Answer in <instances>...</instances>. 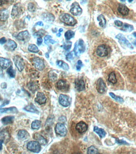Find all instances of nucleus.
Here are the masks:
<instances>
[{
	"label": "nucleus",
	"instance_id": "f257e3e1",
	"mask_svg": "<svg viewBox=\"0 0 136 154\" xmlns=\"http://www.w3.org/2000/svg\"><path fill=\"white\" fill-rule=\"evenodd\" d=\"M85 50V45L82 39H79L78 41L76 42L74 45L73 52L76 56H80V54L83 53Z\"/></svg>",
	"mask_w": 136,
	"mask_h": 154
},
{
	"label": "nucleus",
	"instance_id": "f03ea898",
	"mask_svg": "<svg viewBox=\"0 0 136 154\" xmlns=\"http://www.w3.org/2000/svg\"><path fill=\"white\" fill-rule=\"evenodd\" d=\"M60 19L61 22L68 25H74L76 23L73 17L67 13H63L60 16Z\"/></svg>",
	"mask_w": 136,
	"mask_h": 154
},
{
	"label": "nucleus",
	"instance_id": "7ed1b4c3",
	"mask_svg": "<svg viewBox=\"0 0 136 154\" xmlns=\"http://www.w3.org/2000/svg\"><path fill=\"white\" fill-rule=\"evenodd\" d=\"M23 10L24 8L21 4H16L13 7L11 12V17L13 19L18 18L23 13Z\"/></svg>",
	"mask_w": 136,
	"mask_h": 154
},
{
	"label": "nucleus",
	"instance_id": "20e7f679",
	"mask_svg": "<svg viewBox=\"0 0 136 154\" xmlns=\"http://www.w3.org/2000/svg\"><path fill=\"white\" fill-rule=\"evenodd\" d=\"M27 148L31 151L38 153L41 150V145L37 141H31L28 143Z\"/></svg>",
	"mask_w": 136,
	"mask_h": 154
},
{
	"label": "nucleus",
	"instance_id": "39448f33",
	"mask_svg": "<svg viewBox=\"0 0 136 154\" xmlns=\"http://www.w3.org/2000/svg\"><path fill=\"white\" fill-rule=\"evenodd\" d=\"M55 133L60 136H66L67 134V130L63 124L61 123H58L56 124L55 127Z\"/></svg>",
	"mask_w": 136,
	"mask_h": 154
},
{
	"label": "nucleus",
	"instance_id": "423d86ee",
	"mask_svg": "<svg viewBox=\"0 0 136 154\" xmlns=\"http://www.w3.org/2000/svg\"><path fill=\"white\" fill-rule=\"evenodd\" d=\"M14 63L19 72H22L24 67V63L23 59L19 56H15L13 59Z\"/></svg>",
	"mask_w": 136,
	"mask_h": 154
},
{
	"label": "nucleus",
	"instance_id": "0eeeda50",
	"mask_svg": "<svg viewBox=\"0 0 136 154\" xmlns=\"http://www.w3.org/2000/svg\"><path fill=\"white\" fill-rule=\"evenodd\" d=\"M32 63L36 68L38 70H42L45 68L44 62L40 57H35L32 59Z\"/></svg>",
	"mask_w": 136,
	"mask_h": 154
},
{
	"label": "nucleus",
	"instance_id": "6e6552de",
	"mask_svg": "<svg viewBox=\"0 0 136 154\" xmlns=\"http://www.w3.org/2000/svg\"><path fill=\"white\" fill-rule=\"evenodd\" d=\"M82 10L77 2H74L72 5L70 12L73 15L78 16L81 15Z\"/></svg>",
	"mask_w": 136,
	"mask_h": 154
},
{
	"label": "nucleus",
	"instance_id": "1a4fd4ad",
	"mask_svg": "<svg viewBox=\"0 0 136 154\" xmlns=\"http://www.w3.org/2000/svg\"><path fill=\"white\" fill-rule=\"evenodd\" d=\"M97 54L100 57H104L108 55V51L107 47L105 45L99 46L97 49Z\"/></svg>",
	"mask_w": 136,
	"mask_h": 154
},
{
	"label": "nucleus",
	"instance_id": "9d476101",
	"mask_svg": "<svg viewBox=\"0 0 136 154\" xmlns=\"http://www.w3.org/2000/svg\"><path fill=\"white\" fill-rule=\"evenodd\" d=\"M96 89L100 94H103L106 92V86L102 78H99L97 81Z\"/></svg>",
	"mask_w": 136,
	"mask_h": 154
},
{
	"label": "nucleus",
	"instance_id": "9b49d317",
	"mask_svg": "<svg viewBox=\"0 0 136 154\" xmlns=\"http://www.w3.org/2000/svg\"><path fill=\"white\" fill-rule=\"evenodd\" d=\"M59 102L60 104L64 107H66L70 104V98L67 95L60 94L59 96Z\"/></svg>",
	"mask_w": 136,
	"mask_h": 154
},
{
	"label": "nucleus",
	"instance_id": "f8f14e48",
	"mask_svg": "<svg viewBox=\"0 0 136 154\" xmlns=\"http://www.w3.org/2000/svg\"><path fill=\"white\" fill-rule=\"evenodd\" d=\"M75 88L78 92L85 90V84L82 79H77L75 81Z\"/></svg>",
	"mask_w": 136,
	"mask_h": 154
},
{
	"label": "nucleus",
	"instance_id": "ddd939ff",
	"mask_svg": "<svg viewBox=\"0 0 136 154\" xmlns=\"http://www.w3.org/2000/svg\"><path fill=\"white\" fill-rule=\"evenodd\" d=\"M76 128L79 133H83L88 130V125L84 122L81 121L76 124Z\"/></svg>",
	"mask_w": 136,
	"mask_h": 154
},
{
	"label": "nucleus",
	"instance_id": "4468645a",
	"mask_svg": "<svg viewBox=\"0 0 136 154\" xmlns=\"http://www.w3.org/2000/svg\"><path fill=\"white\" fill-rule=\"evenodd\" d=\"M46 98L43 93L38 92L37 94L36 97L35 99V102L40 105L45 104L46 102Z\"/></svg>",
	"mask_w": 136,
	"mask_h": 154
},
{
	"label": "nucleus",
	"instance_id": "2eb2a0df",
	"mask_svg": "<svg viewBox=\"0 0 136 154\" xmlns=\"http://www.w3.org/2000/svg\"><path fill=\"white\" fill-rule=\"evenodd\" d=\"M30 37L28 32L27 31H24L21 32L17 35L16 38L18 40L22 41H27Z\"/></svg>",
	"mask_w": 136,
	"mask_h": 154
},
{
	"label": "nucleus",
	"instance_id": "dca6fc26",
	"mask_svg": "<svg viewBox=\"0 0 136 154\" xmlns=\"http://www.w3.org/2000/svg\"><path fill=\"white\" fill-rule=\"evenodd\" d=\"M116 38L118 39L120 41H122V43L125 44L126 46L128 47H129V48H130L131 49H133V47L132 45L126 39V38L125 37L124 35L122 34H118V35L116 36Z\"/></svg>",
	"mask_w": 136,
	"mask_h": 154
},
{
	"label": "nucleus",
	"instance_id": "f3484780",
	"mask_svg": "<svg viewBox=\"0 0 136 154\" xmlns=\"http://www.w3.org/2000/svg\"><path fill=\"white\" fill-rule=\"evenodd\" d=\"M118 10L120 14L123 16L127 15L128 14L129 12V9L127 6L121 3L119 4Z\"/></svg>",
	"mask_w": 136,
	"mask_h": 154
},
{
	"label": "nucleus",
	"instance_id": "a211bd4d",
	"mask_svg": "<svg viewBox=\"0 0 136 154\" xmlns=\"http://www.w3.org/2000/svg\"><path fill=\"white\" fill-rule=\"evenodd\" d=\"M33 137L34 139L36 140L40 145H45L47 144V140L43 136L37 133L34 134Z\"/></svg>",
	"mask_w": 136,
	"mask_h": 154
},
{
	"label": "nucleus",
	"instance_id": "6ab92c4d",
	"mask_svg": "<svg viewBox=\"0 0 136 154\" xmlns=\"http://www.w3.org/2000/svg\"><path fill=\"white\" fill-rule=\"evenodd\" d=\"M27 87L31 92L34 93L38 90L39 85L38 81H31L28 84Z\"/></svg>",
	"mask_w": 136,
	"mask_h": 154
},
{
	"label": "nucleus",
	"instance_id": "aec40b11",
	"mask_svg": "<svg viewBox=\"0 0 136 154\" xmlns=\"http://www.w3.org/2000/svg\"><path fill=\"white\" fill-rule=\"evenodd\" d=\"M9 60L7 59L0 57V67L3 69H6L10 65Z\"/></svg>",
	"mask_w": 136,
	"mask_h": 154
},
{
	"label": "nucleus",
	"instance_id": "412c9836",
	"mask_svg": "<svg viewBox=\"0 0 136 154\" xmlns=\"http://www.w3.org/2000/svg\"><path fill=\"white\" fill-rule=\"evenodd\" d=\"M6 48L10 51H13L17 47L16 43L11 40H9L6 45Z\"/></svg>",
	"mask_w": 136,
	"mask_h": 154
},
{
	"label": "nucleus",
	"instance_id": "4be33fe9",
	"mask_svg": "<svg viewBox=\"0 0 136 154\" xmlns=\"http://www.w3.org/2000/svg\"><path fill=\"white\" fill-rule=\"evenodd\" d=\"M18 136L20 139L24 140L27 139L29 136V134L26 130H21L18 133Z\"/></svg>",
	"mask_w": 136,
	"mask_h": 154
},
{
	"label": "nucleus",
	"instance_id": "5701e85b",
	"mask_svg": "<svg viewBox=\"0 0 136 154\" xmlns=\"http://www.w3.org/2000/svg\"><path fill=\"white\" fill-rule=\"evenodd\" d=\"M15 117L13 116H7L4 117L1 120L2 123L4 125L13 123L14 121Z\"/></svg>",
	"mask_w": 136,
	"mask_h": 154
},
{
	"label": "nucleus",
	"instance_id": "b1692460",
	"mask_svg": "<svg viewBox=\"0 0 136 154\" xmlns=\"http://www.w3.org/2000/svg\"><path fill=\"white\" fill-rule=\"evenodd\" d=\"M9 16V10L7 9L3 10L0 12V20L5 21L8 19Z\"/></svg>",
	"mask_w": 136,
	"mask_h": 154
},
{
	"label": "nucleus",
	"instance_id": "393cba45",
	"mask_svg": "<svg viewBox=\"0 0 136 154\" xmlns=\"http://www.w3.org/2000/svg\"><path fill=\"white\" fill-rule=\"evenodd\" d=\"M42 18L45 21L52 22L54 20L55 17L52 14L50 13H44L42 15Z\"/></svg>",
	"mask_w": 136,
	"mask_h": 154
},
{
	"label": "nucleus",
	"instance_id": "a878e982",
	"mask_svg": "<svg viewBox=\"0 0 136 154\" xmlns=\"http://www.w3.org/2000/svg\"><path fill=\"white\" fill-rule=\"evenodd\" d=\"M67 84L66 82L64 80H61L58 81L56 84V87L58 90H62L66 87Z\"/></svg>",
	"mask_w": 136,
	"mask_h": 154
},
{
	"label": "nucleus",
	"instance_id": "bb28decb",
	"mask_svg": "<svg viewBox=\"0 0 136 154\" xmlns=\"http://www.w3.org/2000/svg\"><path fill=\"white\" fill-rule=\"evenodd\" d=\"M94 131L99 135L100 137L101 138H103L106 136V132L102 128H99L98 127L95 126L94 128Z\"/></svg>",
	"mask_w": 136,
	"mask_h": 154
},
{
	"label": "nucleus",
	"instance_id": "cd10ccee",
	"mask_svg": "<svg viewBox=\"0 0 136 154\" xmlns=\"http://www.w3.org/2000/svg\"><path fill=\"white\" fill-rule=\"evenodd\" d=\"M24 110L29 112H33V113H38L36 108L34 105L33 104H30L29 105L26 106L24 108Z\"/></svg>",
	"mask_w": 136,
	"mask_h": 154
},
{
	"label": "nucleus",
	"instance_id": "c85d7f7f",
	"mask_svg": "<svg viewBox=\"0 0 136 154\" xmlns=\"http://www.w3.org/2000/svg\"><path fill=\"white\" fill-rule=\"evenodd\" d=\"M97 19V20L100 21L99 25L102 28H105L106 23V20L105 19L104 16L102 15H100L99 16H98Z\"/></svg>",
	"mask_w": 136,
	"mask_h": 154
},
{
	"label": "nucleus",
	"instance_id": "c756f323",
	"mask_svg": "<svg viewBox=\"0 0 136 154\" xmlns=\"http://www.w3.org/2000/svg\"><path fill=\"white\" fill-rule=\"evenodd\" d=\"M108 80L110 83H112L113 84H115L116 83L117 79H116V77L115 74V72H113L109 74Z\"/></svg>",
	"mask_w": 136,
	"mask_h": 154
},
{
	"label": "nucleus",
	"instance_id": "7c9ffc66",
	"mask_svg": "<svg viewBox=\"0 0 136 154\" xmlns=\"http://www.w3.org/2000/svg\"><path fill=\"white\" fill-rule=\"evenodd\" d=\"M17 111V108L15 107H9V108H0V112L1 113L7 112H16Z\"/></svg>",
	"mask_w": 136,
	"mask_h": 154
},
{
	"label": "nucleus",
	"instance_id": "2f4dec72",
	"mask_svg": "<svg viewBox=\"0 0 136 154\" xmlns=\"http://www.w3.org/2000/svg\"><path fill=\"white\" fill-rule=\"evenodd\" d=\"M41 126V122L38 120H36L32 122L31 127L33 129H39Z\"/></svg>",
	"mask_w": 136,
	"mask_h": 154
},
{
	"label": "nucleus",
	"instance_id": "473e14b6",
	"mask_svg": "<svg viewBox=\"0 0 136 154\" xmlns=\"http://www.w3.org/2000/svg\"><path fill=\"white\" fill-rule=\"evenodd\" d=\"M75 35V33L71 30H68L66 32L65 34V37L66 38V40H69L71 38L73 37Z\"/></svg>",
	"mask_w": 136,
	"mask_h": 154
},
{
	"label": "nucleus",
	"instance_id": "72a5a7b5",
	"mask_svg": "<svg viewBox=\"0 0 136 154\" xmlns=\"http://www.w3.org/2000/svg\"><path fill=\"white\" fill-rule=\"evenodd\" d=\"M28 50L30 52L34 53H37L39 51V50L38 49V47L34 44L29 45L28 47Z\"/></svg>",
	"mask_w": 136,
	"mask_h": 154
},
{
	"label": "nucleus",
	"instance_id": "f704fd0d",
	"mask_svg": "<svg viewBox=\"0 0 136 154\" xmlns=\"http://www.w3.org/2000/svg\"><path fill=\"white\" fill-rule=\"evenodd\" d=\"M87 153L88 154H97L98 150L94 146H91L88 148Z\"/></svg>",
	"mask_w": 136,
	"mask_h": 154
},
{
	"label": "nucleus",
	"instance_id": "c9c22d12",
	"mask_svg": "<svg viewBox=\"0 0 136 154\" xmlns=\"http://www.w3.org/2000/svg\"><path fill=\"white\" fill-rule=\"evenodd\" d=\"M7 73L9 75L10 77H11L12 78H14L15 76V71L13 69L12 66H10L8 69L7 70Z\"/></svg>",
	"mask_w": 136,
	"mask_h": 154
},
{
	"label": "nucleus",
	"instance_id": "e433bc0d",
	"mask_svg": "<svg viewBox=\"0 0 136 154\" xmlns=\"http://www.w3.org/2000/svg\"><path fill=\"white\" fill-rule=\"evenodd\" d=\"M110 96H111V97L115 99V100L116 101H118V102H119L122 103L124 102L123 99L121 97H119L118 96H116L115 95V94L112 92H110L109 93Z\"/></svg>",
	"mask_w": 136,
	"mask_h": 154
},
{
	"label": "nucleus",
	"instance_id": "4c0bfd02",
	"mask_svg": "<svg viewBox=\"0 0 136 154\" xmlns=\"http://www.w3.org/2000/svg\"><path fill=\"white\" fill-rule=\"evenodd\" d=\"M49 77L51 81H55L57 79V75L53 71H51L49 74Z\"/></svg>",
	"mask_w": 136,
	"mask_h": 154
},
{
	"label": "nucleus",
	"instance_id": "58836bf2",
	"mask_svg": "<svg viewBox=\"0 0 136 154\" xmlns=\"http://www.w3.org/2000/svg\"><path fill=\"white\" fill-rule=\"evenodd\" d=\"M123 29L124 31H131L132 30H133V26L132 25H129L127 23H125L124 25Z\"/></svg>",
	"mask_w": 136,
	"mask_h": 154
},
{
	"label": "nucleus",
	"instance_id": "ea45409f",
	"mask_svg": "<svg viewBox=\"0 0 136 154\" xmlns=\"http://www.w3.org/2000/svg\"><path fill=\"white\" fill-rule=\"evenodd\" d=\"M45 34V31L43 30V29H41V30H39V31L35 33L34 34V36L35 37H41L43 36Z\"/></svg>",
	"mask_w": 136,
	"mask_h": 154
},
{
	"label": "nucleus",
	"instance_id": "a19ab883",
	"mask_svg": "<svg viewBox=\"0 0 136 154\" xmlns=\"http://www.w3.org/2000/svg\"><path fill=\"white\" fill-rule=\"evenodd\" d=\"M72 42L71 41H67L64 44V50L66 51H69L72 47Z\"/></svg>",
	"mask_w": 136,
	"mask_h": 154
},
{
	"label": "nucleus",
	"instance_id": "79ce46f5",
	"mask_svg": "<svg viewBox=\"0 0 136 154\" xmlns=\"http://www.w3.org/2000/svg\"><path fill=\"white\" fill-rule=\"evenodd\" d=\"M28 10L30 12H34L36 10V6L34 4L30 3L28 4Z\"/></svg>",
	"mask_w": 136,
	"mask_h": 154
},
{
	"label": "nucleus",
	"instance_id": "37998d69",
	"mask_svg": "<svg viewBox=\"0 0 136 154\" xmlns=\"http://www.w3.org/2000/svg\"><path fill=\"white\" fill-rule=\"evenodd\" d=\"M74 52L73 51H72L70 53H68L66 56V59L67 60H72L74 59Z\"/></svg>",
	"mask_w": 136,
	"mask_h": 154
},
{
	"label": "nucleus",
	"instance_id": "c03bdc74",
	"mask_svg": "<svg viewBox=\"0 0 136 154\" xmlns=\"http://www.w3.org/2000/svg\"><path fill=\"white\" fill-rule=\"evenodd\" d=\"M83 66L82 62L80 60L77 61V65L76 66V69L77 71H80L81 69V68Z\"/></svg>",
	"mask_w": 136,
	"mask_h": 154
},
{
	"label": "nucleus",
	"instance_id": "a18cd8bd",
	"mask_svg": "<svg viewBox=\"0 0 136 154\" xmlns=\"http://www.w3.org/2000/svg\"><path fill=\"white\" fill-rule=\"evenodd\" d=\"M52 38V37L50 35H47L44 37V43L46 44H48V41Z\"/></svg>",
	"mask_w": 136,
	"mask_h": 154
},
{
	"label": "nucleus",
	"instance_id": "49530a36",
	"mask_svg": "<svg viewBox=\"0 0 136 154\" xmlns=\"http://www.w3.org/2000/svg\"><path fill=\"white\" fill-rule=\"evenodd\" d=\"M61 68L65 70H68L69 69V66L68 64L63 62V64L61 65Z\"/></svg>",
	"mask_w": 136,
	"mask_h": 154
},
{
	"label": "nucleus",
	"instance_id": "de8ad7c7",
	"mask_svg": "<svg viewBox=\"0 0 136 154\" xmlns=\"http://www.w3.org/2000/svg\"><path fill=\"white\" fill-rule=\"evenodd\" d=\"M115 24L118 27H121L123 25L122 22L119 21V20H116V21H115Z\"/></svg>",
	"mask_w": 136,
	"mask_h": 154
},
{
	"label": "nucleus",
	"instance_id": "09e8293b",
	"mask_svg": "<svg viewBox=\"0 0 136 154\" xmlns=\"http://www.w3.org/2000/svg\"><path fill=\"white\" fill-rule=\"evenodd\" d=\"M116 142H118V144H127V142L123 140H119L118 139H116Z\"/></svg>",
	"mask_w": 136,
	"mask_h": 154
},
{
	"label": "nucleus",
	"instance_id": "8fccbe9b",
	"mask_svg": "<svg viewBox=\"0 0 136 154\" xmlns=\"http://www.w3.org/2000/svg\"><path fill=\"white\" fill-rule=\"evenodd\" d=\"M43 40L41 37H39L37 39V44L38 46H40L42 43Z\"/></svg>",
	"mask_w": 136,
	"mask_h": 154
},
{
	"label": "nucleus",
	"instance_id": "3c124183",
	"mask_svg": "<svg viewBox=\"0 0 136 154\" xmlns=\"http://www.w3.org/2000/svg\"><path fill=\"white\" fill-rule=\"evenodd\" d=\"M7 42V40L5 37H3L0 39V44H3Z\"/></svg>",
	"mask_w": 136,
	"mask_h": 154
},
{
	"label": "nucleus",
	"instance_id": "603ef678",
	"mask_svg": "<svg viewBox=\"0 0 136 154\" xmlns=\"http://www.w3.org/2000/svg\"><path fill=\"white\" fill-rule=\"evenodd\" d=\"M9 1H7V0H0V6H1L4 4L7 3Z\"/></svg>",
	"mask_w": 136,
	"mask_h": 154
},
{
	"label": "nucleus",
	"instance_id": "864d4df0",
	"mask_svg": "<svg viewBox=\"0 0 136 154\" xmlns=\"http://www.w3.org/2000/svg\"><path fill=\"white\" fill-rule=\"evenodd\" d=\"M9 101H8V100H5L4 101V102H3V104L1 105V106H0V108H2V107H3L4 106L8 104H9Z\"/></svg>",
	"mask_w": 136,
	"mask_h": 154
},
{
	"label": "nucleus",
	"instance_id": "5fc2aeb1",
	"mask_svg": "<svg viewBox=\"0 0 136 154\" xmlns=\"http://www.w3.org/2000/svg\"><path fill=\"white\" fill-rule=\"evenodd\" d=\"M63 63V62L61 61H57V62H56V64L58 66H59V67H61Z\"/></svg>",
	"mask_w": 136,
	"mask_h": 154
},
{
	"label": "nucleus",
	"instance_id": "6e6d98bb",
	"mask_svg": "<svg viewBox=\"0 0 136 154\" xmlns=\"http://www.w3.org/2000/svg\"><path fill=\"white\" fill-rule=\"evenodd\" d=\"M3 140H0V151L2 150L3 148Z\"/></svg>",
	"mask_w": 136,
	"mask_h": 154
},
{
	"label": "nucleus",
	"instance_id": "4d7b16f0",
	"mask_svg": "<svg viewBox=\"0 0 136 154\" xmlns=\"http://www.w3.org/2000/svg\"><path fill=\"white\" fill-rule=\"evenodd\" d=\"M1 87L3 88H6L7 87V84L5 83H2L1 85Z\"/></svg>",
	"mask_w": 136,
	"mask_h": 154
},
{
	"label": "nucleus",
	"instance_id": "13d9d810",
	"mask_svg": "<svg viewBox=\"0 0 136 154\" xmlns=\"http://www.w3.org/2000/svg\"><path fill=\"white\" fill-rule=\"evenodd\" d=\"M36 25L40 26H43L44 25L42 21L38 22L37 23Z\"/></svg>",
	"mask_w": 136,
	"mask_h": 154
},
{
	"label": "nucleus",
	"instance_id": "bf43d9fd",
	"mask_svg": "<svg viewBox=\"0 0 136 154\" xmlns=\"http://www.w3.org/2000/svg\"><path fill=\"white\" fill-rule=\"evenodd\" d=\"M49 41L50 43L52 44H54L55 43H56V41H55L54 40H51V39H50V40Z\"/></svg>",
	"mask_w": 136,
	"mask_h": 154
},
{
	"label": "nucleus",
	"instance_id": "052dcab7",
	"mask_svg": "<svg viewBox=\"0 0 136 154\" xmlns=\"http://www.w3.org/2000/svg\"><path fill=\"white\" fill-rule=\"evenodd\" d=\"M3 75V71L2 69L0 68V78L2 77Z\"/></svg>",
	"mask_w": 136,
	"mask_h": 154
},
{
	"label": "nucleus",
	"instance_id": "680f3d73",
	"mask_svg": "<svg viewBox=\"0 0 136 154\" xmlns=\"http://www.w3.org/2000/svg\"><path fill=\"white\" fill-rule=\"evenodd\" d=\"M45 56L47 58H48L49 57V53H46L45 54Z\"/></svg>",
	"mask_w": 136,
	"mask_h": 154
},
{
	"label": "nucleus",
	"instance_id": "e2e57ef3",
	"mask_svg": "<svg viewBox=\"0 0 136 154\" xmlns=\"http://www.w3.org/2000/svg\"><path fill=\"white\" fill-rule=\"evenodd\" d=\"M61 35L60 33H58V34H57V36L58 37H60L61 36Z\"/></svg>",
	"mask_w": 136,
	"mask_h": 154
},
{
	"label": "nucleus",
	"instance_id": "0e129e2a",
	"mask_svg": "<svg viewBox=\"0 0 136 154\" xmlns=\"http://www.w3.org/2000/svg\"><path fill=\"white\" fill-rule=\"evenodd\" d=\"M63 31V29H60L59 30V32H60H60H61Z\"/></svg>",
	"mask_w": 136,
	"mask_h": 154
},
{
	"label": "nucleus",
	"instance_id": "69168bd1",
	"mask_svg": "<svg viewBox=\"0 0 136 154\" xmlns=\"http://www.w3.org/2000/svg\"><path fill=\"white\" fill-rule=\"evenodd\" d=\"M133 35H134V36L135 37H136V33H135V32H134V33L133 34Z\"/></svg>",
	"mask_w": 136,
	"mask_h": 154
},
{
	"label": "nucleus",
	"instance_id": "338daca9",
	"mask_svg": "<svg viewBox=\"0 0 136 154\" xmlns=\"http://www.w3.org/2000/svg\"><path fill=\"white\" fill-rule=\"evenodd\" d=\"M128 1L129 2H132V1Z\"/></svg>",
	"mask_w": 136,
	"mask_h": 154
},
{
	"label": "nucleus",
	"instance_id": "774afa93",
	"mask_svg": "<svg viewBox=\"0 0 136 154\" xmlns=\"http://www.w3.org/2000/svg\"></svg>",
	"mask_w": 136,
	"mask_h": 154
}]
</instances>
